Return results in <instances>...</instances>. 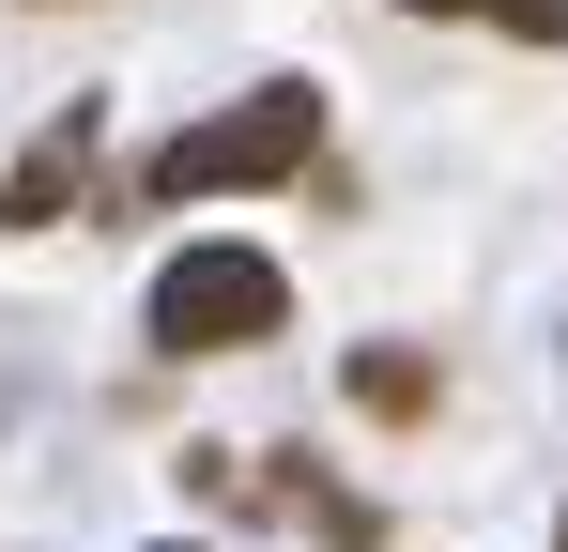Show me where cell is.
I'll return each mask as SVG.
<instances>
[{
    "instance_id": "6da1fadb",
    "label": "cell",
    "mask_w": 568,
    "mask_h": 552,
    "mask_svg": "<svg viewBox=\"0 0 568 552\" xmlns=\"http://www.w3.org/2000/svg\"><path fill=\"white\" fill-rule=\"evenodd\" d=\"M277 323H292V276L262 262V246H231V231H215V246H170V262H154V292H139V338H154L170 368L262 354Z\"/></svg>"
},
{
    "instance_id": "7a4b0ae2",
    "label": "cell",
    "mask_w": 568,
    "mask_h": 552,
    "mask_svg": "<svg viewBox=\"0 0 568 552\" xmlns=\"http://www.w3.org/2000/svg\"><path fill=\"white\" fill-rule=\"evenodd\" d=\"M292 170H323V78H262L246 108H215V123H185L154 170H139V200H262V184H292Z\"/></svg>"
},
{
    "instance_id": "3957f363",
    "label": "cell",
    "mask_w": 568,
    "mask_h": 552,
    "mask_svg": "<svg viewBox=\"0 0 568 552\" xmlns=\"http://www.w3.org/2000/svg\"><path fill=\"white\" fill-rule=\"evenodd\" d=\"M78 154H93V108H62L16 170H0V231H62V200H78Z\"/></svg>"
},
{
    "instance_id": "277c9868",
    "label": "cell",
    "mask_w": 568,
    "mask_h": 552,
    "mask_svg": "<svg viewBox=\"0 0 568 552\" xmlns=\"http://www.w3.org/2000/svg\"><path fill=\"white\" fill-rule=\"evenodd\" d=\"M430 399H446V368H430V354H354V415H384V430H415Z\"/></svg>"
},
{
    "instance_id": "5b68a950",
    "label": "cell",
    "mask_w": 568,
    "mask_h": 552,
    "mask_svg": "<svg viewBox=\"0 0 568 552\" xmlns=\"http://www.w3.org/2000/svg\"><path fill=\"white\" fill-rule=\"evenodd\" d=\"M399 16H491V0H399Z\"/></svg>"
},
{
    "instance_id": "8992f818",
    "label": "cell",
    "mask_w": 568,
    "mask_h": 552,
    "mask_svg": "<svg viewBox=\"0 0 568 552\" xmlns=\"http://www.w3.org/2000/svg\"><path fill=\"white\" fill-rule=\"evenodd\" d=\"M154 552H185V538H154Z\"/></svg>"
},
{
    "instance_id": "52a82bcc",
    "label": "cell",
    "mask_w": 568,
    "mask_h": 552,
    "mask_svg": "<svg viewBox=\"0 0 568 552\" xmlns=\"http://www.w3.org/2000/svg\"><path fill=\"white\" fill-rule=\"evenodd\" d=\"M47 16H62V0H47Z\"/></svg>"
}]
</instances>
